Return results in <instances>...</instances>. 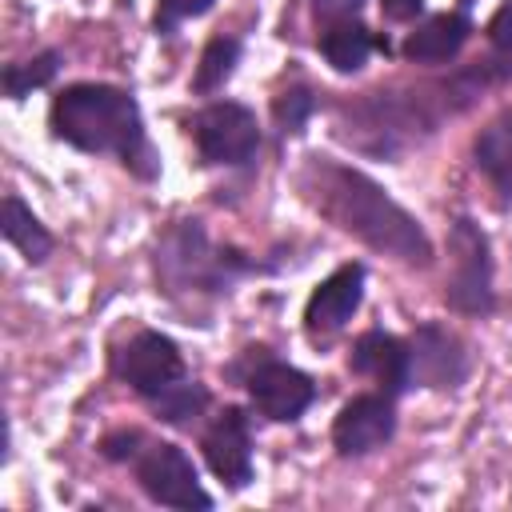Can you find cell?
<instances>
[{"label":"cell","instance_id":"14","mask_svg":"<svg viewBox=\"0 0 512 512\" xmlns=\"http://www.w3.org/2000/svg\"><path fill=\"white\" fill-rule=\"evenodd\" d=\"M468 32H472V24L464 12H440V16L424 20L416 32H408L404 56L416 64H444L464 48Z\"/></svg>","mask_w":512,"mask_h":512},{"label":"cell","instance_id":"23","mask_svg":"<svg viewBox=\"0 0 512 512\" xmlns=\"http://www.w3.org/2000/svg\"><path fill=\"white\" fill-rule=\"evenodd\" d=\"M488 32H492V44H496V48L512 52V4H504V8H500V12L492 16Z\"/></svg>","mask_w":512,"mask_h":512},{"label":"cell","instance_id":"2","mask_svg":"<svg viewBox=\"0 0 512 512\" xmlns=\"http://www.w3.org/2000/svg\"><path fill=\"white\" fill-rule=\"evenodd\" d=\"M52 132L64 144L80 148V152H112L128 168H136L140 176L156 172V164H148L152 148H148V136H144L140 108L124 88L68 84L52 100Z\"/></svg>","mask_w":512,"mask_h":512},{"label":"cell","instance_id":"13","mask_svg":"<svg viewBox=\"0 0 512 512\" xmlns=\"http://www.w3.org/2000/svg\"><path fill=\"white\" fill-rule=\"evenodd\" d=\"M352 372L360 376H372L388 396L404 392L412 384V372H408V348L388 336V332H364L352 348Z\"/></svg>","mask_w":512,"mask_h":512},{"label":"cell","instance_id":"12","mask_svg":"<svg viewBox=\"0 0 512 512\" xmlns=\"http://www.w3.org/2000/svg\"><path fill=\"white\" fill-rule=\"evenodd\" d=\"M360 300H364V264H340L308 296V308H304L308 332H336V328H344L352 320V312L360 308Z\"/></svg>","mask_w":512,"mask_h":512},{"label":"cell","instance_id":"19","mask_svg":"<svg viewBox=\"0 0 512 512\" xmlns=\"http://www.w3.org/2000/svg\"><path fill=\"white\" fill-rule=\"evenodd\" d=\"M56 68H60V52H40V56H32V60L8 64V68H4V92H8L12 100H20V96H28L32 88H44V84L56 76Z\"/></svg>","mask_w":512,"mask_h":512},{"label":"cell","instance_id":"8","mask_svg":"<svg viewBox=\"0 0 512 512\" xmlns=\"http://www.w3.org/2000/svg\"><path fill=\"white\" fill-rule=\"evenodd\" d=\"M244 388L252 396V404L268 416V420H300L316 396L312 380L292 368V364H280L272 356H260L256 368L244 376Z\"/></svg>","mask_w":512,"mask_h":512},{"label":"cell","instance_id":"16","mask_svg":"<svg viewBox=\"0 0 512 512\" xmlns=\"http://www.w3.org/2000/svg\"><path fill=\"white\" fill-rule=\"evenodd\" d=\"M476 168L496 180L504 200H512V108H504L480 136H476Z\"/></svg>","mask_w":512,"mask_h":512},{"label":"cell","instance_id":"10","mask_svg":"<svg viewBox=\"0 0 512 512\" xmlns=\"http://www.w3.org/2000/svg\"><path fill=\"white\" fill-rule=\"evenodd\" d=\"M408 372H412V380H420L428 388H452L464 380L468 360L452 332H444L436 324H420L408 344Z\"/></svg>","mask_w":512,"mask_h":512},{"label":"cell","instance_id":"17","mask_svg":"<svg viewBox=\"0 0 512 512\" xmlns=\"http://www.w3.org/2000/svg\"><path fill=\"white\" fill-rule=\"evenodd\" d=\"M320 52H324V60H328L336 72H356V68L368 64L372 36H368V28H360V24H336V28L324 32Z\"/></svg>","mask_w":512,"mask_h":512},{"label":"cell","instance_id":"22","mask_svg":"<svg viewBox=\"0 0 512 512\" xmlns=\"http://www.w3.org/2000/svg\"><path fill=\"white\" fill-rule=\"evenodd\" d=\"M216 0H156V32H172L180 20L204 16Z\"/></svg>","mask_w":512,"mask_h":512},{"label":"cell","instance_id":"9","mask_svg":"<svg viewBox=\"0 0 512 512\" xmlns=\"http://www.w3.org/2000/svg\"><path fill=\"white\" fill-rule=\"evenodd\" d=\"M396 432V412L388 396H356L340 408L332 424V444L340 456H364Z\"/></svg>","mask_w":512,"mask_h":512},{"label":"cell","instance_id":"1","mask_svg":"<svg viewBox=\"0 0 512 512\" xmlns=\"http://www.w3.org/2000/svg\"><path fill=\"white\" fill-rule=\"evenodd\" d=\"M296 184L320 216H328L332 224H340L344 232L364 240L368 248L396 256L404 264H428L432 260V240L420 228V220L412 212H404L364 172H356L340 160H328V156H308Z\"/></svg>","mask_w":512,"mask_h":512},{"label":"cell","instance_id":"3","mask_svg":"<svg viewBox=\"0 0 512 512\" xmlns=\"http://www.w3.org/2000/svg\"><path fill=\"white\" fill-rule=\"evenodd\" d=\"M156 272L168 284V292L200 288V292H224L236 272H244V260L236 252H220L208 244L204 228L196 220L176 224L164 244L156 248Z\"/></svg>","mask_w":512,"mask_h":512},{"label":"cell","instance_id":"25","mask_svg":"<svg viewBox=\"0 0 512 512\" xmlns=\"http://www.w3.org/2000/svg\"><path fill=\"white\" fill-rule=\"evenodd\" d=\"M364 0H316V8L320 12H352V8H360Z\"/></svg>","mask_w":512,"mask_h":512},{"label":"cell","instance_id":"20","mask_svg":"<svg viewBox=\"0 0 512 512\" xmlns=\"http://www.w3.org/2000/svg\"><path fill=\"white\" fill-rule=\"evenodd\" d=\"M152 404H156V412H160L168 424H188V420H196L200 408L208 404V392H204L196 380H180V384H172L164 396H156Z\"/></svg>","mask_w":512,"mask_h":512},{"label":"cell","instance_id":"21","mask_svg":"<svg viewBox=\"0 0 512 512\" xmlns=\"http://www.w3.org/2000/svg\"><path fill=\"white\" fill-rule=\"evenodd\" d=\"M312 96L304 92V88H288L280 100H276V124L284 128V132H300L304 128V120L312 116Z\"/></svg>","mask_w":512,"mask_h":512},{"label":"cell","instance_id":"18","mask_svg":"<svg viewBox=\"0 0 512 512\" xmlns=\"http://www.w3.org/2000/svg\"><path fill=\"white\" fill-rule=\"evenodd\" d=\"M236 60H240V40H232V36H216V40H208L192 88H196V92H212V88H220V84L232 76Z\"/></svg>","mask_w":512,"mask_h":512},{"label":"cell","instance_id":"4","mask_svg":"<svg viewBox=\"0 0 512 512\" xmlns=\"http://www.w3.org/2000/svg\"><path fill=\"white\" fill-rule=\"evenodd\" d=\"M140 488L168 508H212V496L200 488L196 468L184 448L168 440H144V448L132 456Z\"/></svg>","mask_w":512,"mask_h":512},{"label":"cell","instance_id":"24","mask_svg":"<svg viewBox=\"0 0 512 512\" xmlns=\"http://www.w3.org/2000/svg\"><path fill=\"white\" fill-rule=\"evenodd\" d=\"M380 8H384V16H388V20H412V16H420V12H424V4H420V0H380Z\"/></svg>","mask_w":512,"mask_h":512},{"label":"cell","instance_id":"11","mask_svg":"<svg viewBox=\"0 0 512 512\" xmlns=\"http://www.w3.org/2000/svg\"><path fill=\"white\" fill-rule=\"evenodd\" d=\"M204 460L228 488H244L252 480V436H248V416L240 408H224V416L208 428Z\"/></svg>","mask_w":512,"mask_h":512},{"label":"cell","instance_id":"6","mask_svg":"<svg viewBox=\"0 0 512 512\" xmlns=\"http://www.w3.org/2000/svg\"><path fill=\"white\" fill-rule=\"evenodd\" d=\"M192 136H196L204 164H244L260 148L256 116L236 100H216L200 108L192 120Z\"/></svg>","mask_w":512,"mask_h":512},{"label":"cell","instance_id":"5","mask_svg":"<svg viewBox=\"0 0 512 512\" xmlns=\"http://www.w3.org/2000/svg\"><path fill=\"white\" fill-rule=\"evenodd\" d=\"M452 276H448V304L456 312L480 316L492 312V256H488V236L472 220L452 224Z\"/></svg>","mask_w":512,"mask_h":512},{"label":"cell","instance_id":"7","mask_svg":"<svg viewBox=\"0 0 512 512\" xmlns=\"http://www.w3.org/2000/svg\"><path fill=\"white\" fill-rule=\"evenodd\" d=\"M116 376L124 384H132L140 396L156 400L164 396L172 384L188 380L184 376V356L180 348L160 336V332H136L120 352H116Z\"/></svg>","mask_w":512,"mask_h":512},{"label":"cell","instance_id":"15","mask_svg":"<svg viewBox=\"0 0 512 512\" xmlns=\"http://www.w3.org/2000/svg\"><path fill=\"white\" fill-rule=\"evenodd\" d=\"M0 232H4V240H8L28 264L48 260V252H52L48 228L32 216V208H28L20 196H4V204H0Z\"/></svg>","mask_w":512,"mask_h":512}]
</instances>
